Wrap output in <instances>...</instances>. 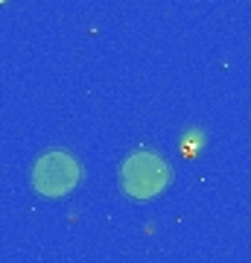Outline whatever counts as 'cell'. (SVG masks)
Segmentation results:
<instances>
[{
  "label": "cell",
  "mask_w": 251,
  "mask_h": 263,
  "mask_svg": "<svg viewBox=\"0 0 251 263\" xmlns=\"http://www.w3.org/2000/svg\"><path fill=\"white\" fill-rule=\"evenodd\" d=\"M79 176H82L79 164L65 152H50L44 158H38L32 170V181L44 196H65L67 190L76 187Z\"/></svg>",
  "instance_id": "obj_2"
},
{
  "label": "cell",
  "mask_w": 251,
  "mask_h": 263,
  "mask_svg": "<svg viewBox=\"0 0 251 263\" xmlns=\"http://www.w3.org/2000/svg\"><path fill=\"white\" fill-rule=\"evenodd\" d=\"M123 179V190L134 199H149L158 196L161 190L167 187L169 181V170L158 155H149V152H138L131 155L120 170Z\"/></svg>",
  "instance_id": "obj_1"
}]
</instances>
